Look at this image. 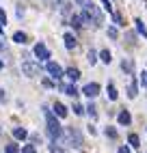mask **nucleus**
<instances>
[{
  "mask_svg": "<svg viewBox=\"0 0 147 153\" xmlns=\"http://www.w3.org/2000/svg\"><path fill=\"white\" fill-rule=\"evenodd\" d=\"M52 112L58 117V119H65L67 117V108L61 104V101H54V106H52Z\"/></svg>",
  "mask_w": 147,
  "mask_h": 153,
  "instance_id": "8",
  "label": "nucleus"
},
{
  "mask_svg": "<svg viewBox=\"0 0 147 153\" xmlns=\"http://www.w3.org/2000/svg\"><path fill=\"white\" fill-rule=\"evenodd\" d=\"M71 110H74V114H85V106L82 104H78V101H74V106H71Z\"/></svg>",
  "mask_w": 147,
  "mask_h": 153,
  "instance_id": "25",
  "label": "nucleus"
},
{
  "mask_svg": "<svg viewBox=\"0 0 147 153\" xmlns=\"http://www.w3.org/2000/svg\"><path fill=\"white\" fill-rule=\"evenodd\" d=\"M85 9H87V11L91 13V17H93V26H95V28H100V26L104 24V15L100 13V9H98L95 4H93V2H89Z\"/></svg>",
  "mask_w": 147,
  "mask_h": 153,
  "instance_id": "3",
  "label": "nucleus"
},
{
  "mask_svg": "<svg viewBox=\"0 0 147 153\" xmlns=\"http://www.w3.org/2000/svg\"><path fill=\"white\" fill-rule=\"evenodd\" d=\"M65 76L71 80V82H78V80L82 78V74H80L78 67H69V69H65Z\"/></svg>",
  "mask_w": 147,
  "mask_h": 153,
  "instance_id": "9",
  "label": "nucleus"
},
{
  "mask_svg": "<svg viewBox=\"0 0 147 153\" xmlns=\"http://www.w3.org/2000/svg\"><path fill=\"white\" fill-rule=\"evenodd\" d=\"M108 37L110 39H117L119 37V33H117V28H115V26H108Z\"/></svg>",
  "mask_w": 147,
  "mask_h": 153,
  "instance_id": "30",
  "label": "nucleus"
},
{
  "mask_svg": "<svg viewBox=\"0 0 147 153\" xmlns=\"http://www.w3.org/2000/svg\"><path fill=\"white\" fill-rule=\"evenodd\" d=\"M58 88H61V91H65V93H67L69 97H74V99H76V97L80 95V91H78L76 86H74V84H67V86H65V84H61Z\"/></svg>",
  "mask_w": 147,
  "mask_h": 153,
  "instance_id": "12",
  "label": "nucleus"
},
{
  "mask_svg": "<svg viewBox=\"0 0 147 153\" xmlns=\"http://www.w3.org/2000/svg\"><path fill=\"white\" fill-rule=\"evenodd\" d=\"M106 95H108V99H110V101H117V97H119L117 86H115L112 82H108V86H106Z\"/></svg>",
  "mask_w": 147,
  "mask_h": 153,
  "instance_id": "13",
  "label": "nucleus"
},
{
  "mask_svg": "<svg viewBox=\"0 0 147 153\" xmlns=\"http://www.w3.org/2000/svg\"><path fill=\"white\" fill-rule=\"evenodd\" d=\"M46 69H48V74H50V78H52V80H61L63 76H65L63 67H61L58 63H52V60H48V63H46Z\"/></svg>",
  "mask_w": 147,
  "mask_h": 153,
  "instance_id": "4",
  "label": "nucleus"
},
{
  "mask_svg": "<svg viewBox=\"0 0 147 153\" xmlns=\"http://www.w3.org/2000/svg\"><path fill=\"white\" fill-rule=\"evenodd\" d=\"M85 112L91 117V121H95V119H98V108H95V104H93V101H91V104L85 108Z\"/></svg>",
  "mask_w": 147,
  "mask_h": 153,
  "instance_id": "17",
  "label": "nucleus"
},
{
  "mask_svg": "<svg viewBox=\"0 0 147 153\" xmlns=\"http://www.w3.org/2000/svg\"><path fill=\"white\" fill-rule=\"evenodd\" d=\"M67 140H69V147L74 149H82V145H85V138H82L78 127H67Z\"/></svg>",
  "mask_w": 147,
  "mask_h": 153,
  "instance_id": "2",
  "label": "nucleus"
},
{
  "mask_svg": "<svg viewBox=\"0 0 147 153\" xmlns=\"http://www.w3.org/2000/svg\"><path fill=\"white\" fill-rule=\"evenodd\" d=\"M33 52H35V56H37L39 60H46V63L50 60V50H48V48H46L44 43H41V41H39V43L35 45V50H33Z\"/></svg>",
  "mask_w": 147,
  "mask_h": 153,
  "instance_id": "6",
  "label": "nucleus"
},
{
  "mask_svg": "<svg viewBox=\"0 0 147 153\" xmlns=\"http://www.w3.org/2000/svg\"><path fill=\"white\" fill-rule=\"evenodd\" d=\"M13 41L20 43V45H24V43H28V35L26 33H15L13 35Z\"/></svg>",
  "mask_w": 147,
  "mask_h": 153,
  "instance_id": "18",
  "label": "nucleus"
},
{
  "mask_svg": "<svg viewBox=\"0 0 147 153\" xmlns=\"http://www.w3.org/2000/svg\"><path fill=\"white\" fill-rule=\"evenodd\" d=\"M117 121H119V125H130L132 123V114L128 110H121L119 114H117Z\"/></svg>",
  "mask_w": 147,
  "mask_h": 153,
  "instance_id": "11",
  "label": "nucleus"
},
{
  "mask_svg": "<svg viewBox=\"0 0 147 153\" xmlns=\"http://www.w3.org/2000/svg\"><path fill=\"white\" fill-rule=\"evenodd\" d=\"M13 136H15L17 140H26V138H28V131H26L24 127H13Z\"/></svg>",
  "mask_w": 147,
  "mask_h": 153,
  "instance_id": "15",
  "label": "nucleus"
},
{
  "mask_svg": "<svg viewBox=\"0 0 147 153\" xmlns=\"http://www.w3.org/2000/svg\"><path fill=\"white\" fill-rule=\"evenodd\" d=\"M134 24H136V30H139V33H141V35H143V37L147 39V28H145V24L141 22V19H139V17H136V19H134Z\"/></svg>",
  "mask_w": 147,
  "mask_h": 153,
  "instance_id": "22",
  "label": "nucleus"
},
{
  "mask_svg": "<svg viewBox=\"0 0 147 153\" xmlns=\"http://www.w3.org/2000/svg\"><path fill=\"white\" fill-rule=\"evenodd\" d=\"M121 69L125 71V74H132V71H134L132 60H130V58H123V60H121Z\"/></svg>",
  "mask_w": 147,
  "mask_h": 153,
  "instance_id": "19",
  "label": "nucleus"
},
{
  "mask_svg": "<svg viewBox=\"0 0 147 153\" xmlns=\"http://www.w3.org/2000/svg\"><path fill=\"white\" fill-rule=\"evenodd\" d=\"M69 24L76 28V30H80V28H82V17L76 15V13H71V15H69Z\"/></svg>",
  "mask_w": 147,
  "mask_h": 153,
  "instance_id": "14",
  "label": "nucleus"
},
{
  "mask_svg": "<svg viewBox=\"0 0 147 153\" xmlns=\"http://www.w3.org/2000/svg\"><path fill=\"white\" fill-rule=\"evenodd\" d=\"M58 2H63V0H58Z\"/></svg>",
  "mask_w": 147,
  "mask_h": 153,
  "instance_id": "43",
  "label": "nucleus"
},
{
  "mask_svg": "<svg viewBox=\"0 0 147 153\" xmlns=\"http://www.w3.org/2000/svg\"><path fill=\"white\" fill-rule=\"evenodd\" d=\"M4 151H7V153H22V149H20L15 142H9V145L4 147Z\"/></svg>",
  "mask_w": 147,
  "mask_h": 153,
  "instance_id": "26",
  "label": "nucleus"
},
{
  "mask_svg": "<svg viewBox=\"0 0 147 153\" xmlns=\"http://www.w3.org/2000/svg\"><path fill=\"white\" fill-rule=\"evenodd\" d=\"M0 22L7 24V13H4V9H0Z\"/></svg>",
  "mask_w": 147,
  "mask_h": 153,
  "instance_id": "37",
  "label": "nucleus"
},
{
  "mask_svg": "<svg viewBox=\"0 0 147 153\" xmlns=\"http://www.w3.org/2000/svg\"><path fill=\"white\" fill-rule=\"evenodd\" d=\"M2 67H4V60H2V58H0V69H2Z\"/></svg>",
  "mask_w": 147,
  "mask_h": 153,
  "instance_id": "40",
  "label": "nucleus"
},
{
  "mask_svg": "<svg viewBox=\"0 0 147 153\" xmlns=\"http://www.w3.org/2000/svg\"><path fill=\"white\" fill-rule=\"evenodd\" d=\"M119 153H132V151H130V147L123 145V147H119Z\"/></svg>",
  "mask_w": 147,
  "mask_h": 153,
  "instance_id": "38",
  "label": "nucleus"
},
{
  "mask_svg": "<svg viewBox=\"0 0 147 153\" xmlns=\"http://www.w3.org/2000/svg\"><path fill=\"white\" fill-rule=\"evenodd\" d=\"M100 91H102V88H100L98 82H89L85 88H82V93H85L89 99H93V97H98V95H100Z\"/></svg>",
  "mask_w": 147,
  "mask_h": 153,
  "instance_id": "7",
  "label": "nucleus"
},
{
  "mask_svg": "<svg viewBox=\"0 0 147 153\" xmlns=\"http://www.w3.org/2000/svg\"><path fill=\"white\" fill-rule=\"evenodd\" d=\"M100 60H102V63H106V65H110V60H112V54L108 52V50H104V52H100Z\"/></svg>",
  "mask_w": 147,
  "mask_h": 153,
  "instance_id": "23",
  "label": "nucleus"
},
{
  "mask_svg": "<svg viewBox=\"0 0 147 153\" xmlns=\"http://www.w3.org/2000/svg\"><path fill=\"white\" fill-rule=\"evenodd\" d=\"M63 41H65V48H67V50H76V45H78L76 37H74L71 33H65V35H63Z\"/></svg>",
  "mask_w": 147,
  "mask_h": 153,
  "instance_id": "10",
  "label": "nucleus"
},
{
  "mask_svg": "<svg viewBox=\"0 0 147 153\" xmlns=\"http://www.w3.org/2000/svg\"><path fill=\"white\" fill-rule=\"evenodd\" d=\"M50 153H63V149L56 147V142H54V140H52V145H50Z\"/></svg>",
  "mask_w": 147,
  "mask_h": 153,
  "instance_id": "31",
  "label": "nucleus"
},
{
  "mask_svg": "<svg viewBox=\"0 0 147 153\" xmlns=\"http://www.w3.org/2000/svg\"><path fill=\"white\" fill-rule=\"evenodd\" d=\"M141 84L147 88V71H143V74H141Z\"/></svg>",
  "mask_w": 147,
  "mask_h": 153,
  "instance_id": "34",
  "label": "nucleus"
},
{
  "mask_svg": "<svg viewBox=\"0 0 147 153\" xmlns=\"http://www.w3.org/2000/svg\"><path fill=\"white\" fill-rule=\"evenodd\" d=\"M44 114H46V123H48V134H50V138L52 140H58V138H63L65 136V131H63V127H61V123L56 121V114L52 112L48 106L44 108Z\"/></svg>",
  "mask_w": 147,
  "mask_h": 153,
  "instance_id": "1",
  "label": "nucleus"
},
{
  "mask_svg": "<svg viewBox=\"0 0 147 153\" xmlns=\"http://www.w3.org/2000/svg\"><path fill=\"white\" fill-rule=\"evenodd\" d=\"M102 4H104V9H106L108 13H112V7H110V0H102Z\"/></svg>",
  "mask_w": 147,
  "mask_h": 153,
  "instance_id": "33",
  "label": "nucleus"
},
{
  "mask_svg": "<svg viewBox=\"0 0 147 153\" xmlns=\"http://www.w3.org/2000/svg\"><path fill=\"white\" fill-rule=\"evenodd\" d=\"M30 142H33V145H39V142H41V136H39V134H30Z\"/></svg>",
  "mask_w": 147,
  "mask_h": 153,
  "instance_id": "32",
  "label": "nucleus"
},
{
  "mask_svg": "<svg viewBox=\"0 0 147 153\" xmlns=\"http://www.w3.org/2000/svg\"><path fill=\"white\" fill-rule=\"evenodd\" d=\"M112 19H115V24H117V26H125V22H123V17H121V13H117V11H112Z\"/></svg>",
  "mask_w": 147,
  "mask_h": 153,
  "instance_id": "28",
  "label": "nucleus"
},
{
  "mask_svg": "<svg viewBox=\"0 0 147 153\" xmlns=\"http://www.w3.org/2000/svg\"><path fill=\"white\" fill-rule=\"evenodd\" d=\"M82 9H85V7H82ZM82 26H93V17H91V13L87 11V9H85V11H82Z\"/></svg>",
  "mask_w": 147,
  "mask_h": 153,
  "instance_id": "16",
  "label": "nucleus"
},
{
  "mask_svg": "<svg viewBox=\"0 0 147 153\" xmlns=\"http://www.w3.org/2000/svg\"><path fill=\"white\" fill-rule=\"evenodd\" d=\"M63 13H65V15H71V4H63Z\"/></svg>",
  "mask_w": 147,
  "mask_h": 153,
  "instance_id": "35",
  "label": "nucleus"
},
{
  "mask_svg": "<svg viewBox=\"0 0 147 153\" xmlns=\"http://www.w3.org/2000/svg\"><path fill=\"white\" fill-rule=\"evenodd\" d=\"M2 30H4V28H2V22H0V33H2Z\"/></svg>",
  "mask_w": 147,
  "mask_h": 153,
  "instance_id": "41",
  "label": "nucleus"
},
{
  "mask_svg": "<svg viewBox=\"0 0 147 153\" xmlns=\"http://www.w3.org/2000/svg\"><path fill=\"white\" fill-rule=\"evenodd\" d=\"M87 60H89V65H95V63H98V52H95V50H89Z\"/></svg>",
  "mask_w": 147,
  "mask_h": 153,
  "instance_id": "27",
  "label": "nucleus"
},
{
  "mask_svg": "<svg viewBox=\"0 0 147 153\" xmlns=\"http://www.w3.org/2000/svg\"><path fill=\"white\" fill-rule=\"evenodd\" d=\"M39 71H41V67H39L37 63H30V60L22 63V74H24L26 78H37V76H39Z\"/></svg>",
  "mask_w": 147,
  "mask_h": 153,
  "instance_id": "5",
  "label": "nucleus"
},
{
  "mask_svg": "<svg viewBox=\"0 0 147 153\" xmlns=\"http://www.w3.org/2000/svg\"><path fill=\"white\" fill-rule=\"evenodd\" d=\"M136 95H139V86H136V82H130V86H128V97L134 99Z\"/></svg>",
  "mask_w": 147,
  "mask_h": 153,
  "instance_id": "20",
  "label": "nucleus"
},
{
  "mask_svg": "<svg viewBox=\"0 0 147 153\" xmlns=\"http://www.w3.org/2000/svg\"><path fill=\"white\" fill-rule=\"evenodd\" d=\"M22 153H37V147L33 145V142H30V145H24L22 147Z\"/></svg>",
  "mask_w": 147,
  "mask_h": 153,
  "instance_id": "29",
  "label": "nucleus"
},
{
  "mask_svg": "<svg viewBox=\"0 0 147 153\" xmlns=\"http://www.w3.org/2000/svg\"><path fill=\"white\" fill-rule=\"evenodd\" d=\"M0 136H2V129H0Z\"/></svg>",
  "mask_w": 147,
  "mask_h": 153,
  "instance_id": "42",
  "label": "nucleus"
},
{
  "mask_svg": "<svg viewBox=\"0 0 147 153\" xmlns=\"http://www.w3.org/2000/svg\"><path fill=\"white\" fill-rule=\"evenodd\" d=\"M0 101H7V93H4V88H0Z\"/></svg>",
  "mask_w": 147,
  "mask_h": 153,
  "instance_id": "39",
  "label": "nucleus"
},
{
  "mask_svg": "<svg viewBox=\"0 0 147 153\" xmlns=\"http://www.w3.org/2000/svg\"><path fill=\"white\" fill-rule=\"evenodd\" d=\"M128 142H130V147H134V149L141 147V140H139V136H136V134H130V136H128Z\"/></svg>",
  "mask_w": 147,
  "mask_h": 153,
  "instance_id": "24",
  "label": "nucleus"
},
{
  "mask_svg": "<svg viewBox=\"0 0 147 153\" xmlns=\"http://www.w3.org/2000/svg\"><path fill=\"white\" fill-rule=\"evenodd\" d=\"M104 134H106L108 138H112V140H117V138H119V134H117V129H115L112 125H108L106 129H104Z\"/></svg>",
  "mask_w": 147,
  "mask_h": 153,
  "instance_id": "21",
  "label": "nucleus"
},
{
  "mask_svg": "<svg viewBox=\"0 0 147 153\" xmlns=\"http://www.w3.org/2000/svg\"><path fill=\"white\" fill-rule=\"evenodd\" d=\"M74 2H76L78 7H87V4L91 2V0H74Z\"/></svg>",
  "mask_w": 147,
  "mask_h": 153,
  "instance_id": "36",
  "label": "nucleus"
}]
</instances>
